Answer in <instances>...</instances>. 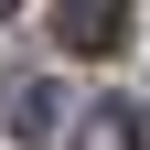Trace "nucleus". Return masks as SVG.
<instances>
[{
    "label": "nucleus",
    "mask_w": 150,
    "mask_h": 150,
    "mask_svg": "<svg viewBox=\"0 0 150 150\" xmlns=\"http://www.w3.org/2000/svg\"><path fill=\"white\" fill-rule=\"evenodd\" d=\"M54 32H64V54H86V64H97V54L129 43V0H64V11H54Z\"/></svg>",
    "instance_id": "nucleus-1"
},
{
    "label": "nucleus",
    "mask_w": 150,
    "mask_h": 150,
    "mask_svg": "<svg viewBox=\"0 0 150 150\" xmlns=\"http://www.w3.org/2000/svg\"><path fill=\"white\" fill-rule=\"evenodd\" d=\"M75 107H64V86H43V75H22L11 86V139H54Z\"/></svg>",
    "instance_id": "nucleus-2"
},
{
    "label": "nucleus",
    "mask_w": 150,
    "mask_h": 150,
    "mask_svg": "<svg viewBox=\"0 0 150 150\" xmlns=\"http://www.w3.org/2000/svg\"><path fill=\"white\" fill-rule=\"evenodd\" d=\"M0 11H22V0H0Z\"/></svg>",
    "instance_id": "nucleus-3"
},
{
    "label": "nucleus",
    "mask_w": 150,
    "mask_h": 150,
    "mask_svg": "<svg viewBox=\"0 0 150 150\" xmlns=\"http://www.w3.org/2000/svg\"><path fill=\"white\" fill-rule=\"evenodd\" d=\"M139 150H150V129H139Z\"/></svg>",
    "instance_id": "nucleus-4"
}]
</instances>
